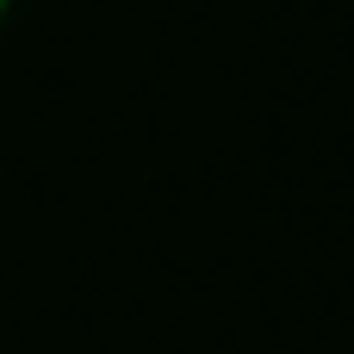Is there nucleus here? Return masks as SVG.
Returning <instances> with one entry per match:
<instances>
[{
  "label": "nucleus",
  "mask_w": 354,
  "mask_h": 354,
  "mask_svg": "<svg viewBox=\"0 0 354 354\" xmlns=\"http://www.w3.org/2000/svg\"><path fill=\"white\" fill-rule=\"evenodd\" d=\"M6 12H12V0H0V25H6Z\"/></svg>",
  "instance_id": "1"
}]
</instances>
